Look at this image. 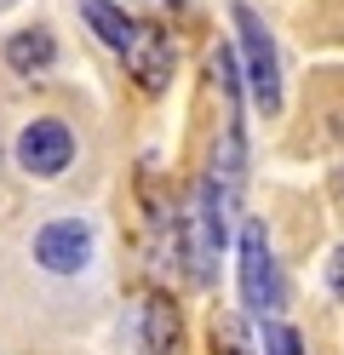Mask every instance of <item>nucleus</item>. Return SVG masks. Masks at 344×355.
<instances>
[{
  "label": "nucleus",
  "mask_w": 344,
  "mask_h": 355,
  "mask_svg": "<svg viewBox=\"0 0 344 355\" xmlns=\"http://www.w3.org/2000/svg\"><path fill=\"white\" fill-rule=\"evenodd\" d=\"M236 29H241V63H247V86H252V103L264 109V115H275L281 109V63H275V40L270 29L259 24V12L247 6V0H236Z\"/></svg>",
  "instance_id": "f257e3e1"
},
{
  "label": "nucleus",
  "mask_w": 344,
  "mask_h": 355,
  "mask_svg": "<svg viewBox=\"0 0 344 355\" xmlns=\"http://www.w3.org/2000/svg\"><path fill=\"white\" fill-rule=\"evenodd\" d=\"M190 275L195 286H206L218 275V252H224V212H218V189H213V178L206 184H195L190 195Z\"/></svg>",
  "instance_id": "f03ea898"
},
{
  "label": "nucleus",
  "mask_w": 344,
  "mask_h": 355,
  "mask_svg": "<svg viewBox=\"0 0 344 355\" xmlns=\"http://www.w3.org/2000/svg\"><path fill=\"white\" fill-rule=\"evenodd\" d=\"M241 293H247V304L259 309V315H275V304H281V275H275L264 224L241 230Z\"/></svg>",
  "instance_id": "7ed1b4c3"
},
{
  "label": "nucleus",
  "mask_w": 344,
  "mask_h": 355,
  "mask_svg": "<svg viewBox=\"0 0 344 355\" xmlns=\"http://www.w3.org/2000/svg\"><path fill=\"white\" fill-rule=\"evenodd\" d=\"M17 161H23V172H35V178L63 172L69 161H75V132H69L63 121H35V126H23Z\"/></svg>",
  "instance_id": "20e7f679"
},
{
  "label": "nucleus",
  "mask_w": 344,
  "mask_h": 355,
  "mask_svg": "<svg viewBox=\"0 0 344 355\" xmlns=\"http://www.w3.org/2000/svg\"><path fill=\"white\" fill-rule=\"evenodd\" d=\"M126 69H132V80L144 86L149 98H161V92L172 86V40H167L161 24H144V29H138L132 52H126Z\"/></svg>",
  "instance_id": "39448f33"
},
{
  "label": "nucleus",
  "mask_w": 344,
  "mask_h": 355,
  "mask_svg": "<svg viewBox=\"0 0 344 355\" xmlns=\"http://www.w3.org/2000/svg\"><path fill=\"white\" fill-rule=\"evenodd\" d=\"M35 258H40V270H52V275H75L81 263L92 258V235H86V224H75V218L46 224V230L35 235Z\"/></svg>",
  "instance_id": "423d86ee"
},
{
  "label": "nucleus",
  "mask_w": 344,
  "mask_h": 355,
  "mask_svg": "<svg viewBox=\"0 0 344 355\" xmlns=\"http://www.w3.org/2000/svg\"><path fill=\"white\" fill-rule=\"evenodd\" d=\"M81 17H86V24L104 35V46H115L121 58L132 52V40H138V24H132V17H126L121 6H115V0H81Z\"/></svg>",
  "instance_id": "0eeeda50"
},
{
  "label": "nucleus",
  "mask_w": 344,
  "mask_h": 355,
  "mask_svg": "<svg viewBox=\"0 0 344 355\" xmlns=\"http://www.w3.org/2000/svg\"><path fill=\"white\" fill-rule=\"evenodd\" d=\"M52 58H58L52 29H23V35L6 40V63H12L17 75H46V69H52Z\"/></svg>",
  "instance_id": "6e6552de"
},
{
  "label": "nucleus",
  "mask_w": 344,
  "mask_h": 355,
  "mask_svg": "<svg viewBox=\"0 0 344 355\" xmlns=\"http://www.w3.org/2000/svg\"><path fill=\"white\" fill-rule=\"evenodd\" d=\"M144 355H178V315L161 293L144 304Z\"/></svg>",
  "instance_id": "1a4fd4ad"
},
{
  "label": "nucleus",
  "mask_w": 344,
  "mask_h": 355,
  "mask_svg": "<svg viewBox=\"0 0 344 355\" xmlns=\"http://www.w3.org/2000/svg\"><path fill=\"white\" fill-rule=\"evenodd\" d=\"M213 355H252L247 327H241L236 315H218V321H213Z\"/></svg>",
  "instance_id": "9d476101"
},
{
  "label": "nucleus",
  "mask_w": 344,
  "mask_h": 355,
  "mask_svg": "<svg viewBox=\"0 0 344 355\" xmlns=\"http://www.w3.org/2000/svg\"><path fill=\"white\" fill-rule=\"evenodd\" d=\"M264 344H270V355H304V349H298V332L281 327V321H270V327H264Z\"/></svg>",
  "instance_id": "9b49d317"
},
{
  "label": "nucleus",
  "mask_w": 344,
  "mask_h": 355,
  "mask_svg": "<svg viewBox=\"0 0 344 355\" xmlns=\"http://www.w3.org/2000/svg\"><path fill=\"white\" fill-rule=\"evenodd\" d=\"M327 281H333V293L344 298V247L333 252V263H327Z\"/></svg>",
  "instance_id": "f8f14e48"
},
{
  "label": "nucleus",
  "mask_w": 344,
  "mask_h": 355,
  "mask_svg": "<svg viewBox=\"0 0 344 355\" xmlns=\"http://www.w3.org/2000/svg\"><path fill=\"white\" fill-rule=\"evenodd\" d=\"M338 189H344V172H338Z\"/></svg>",
  "instance_id": "ddd939ff"
}]
</instances>
